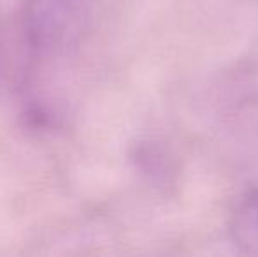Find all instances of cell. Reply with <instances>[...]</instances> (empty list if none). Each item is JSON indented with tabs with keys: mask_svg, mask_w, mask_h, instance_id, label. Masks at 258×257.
<instances>
[{
	"mask_svg": "<svg viewBox=\"0 0 258 257\" xmlns=\"http://www.w3.org/2000/svg\"><path fill=\"white\" fill-rule=\"evenodd\" d=\"M88 0H30L25 13L28 41L37 49H54L72 41L85 23Z\"/></svg>",
	"mask_w": 258,
	"mask_h": 257,
	"instance_id": "1",
	"label": "cell"
}]
</instances>
